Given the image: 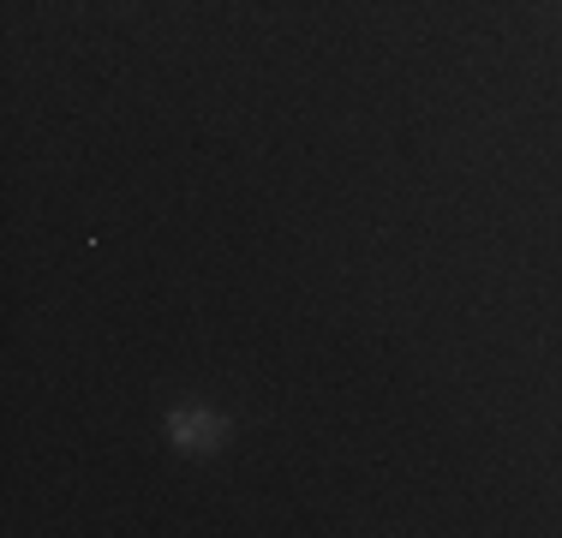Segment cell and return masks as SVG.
Returning a JSON list of instances; mask_svg holds the SVG:
<instances>
[{
  "instance_id": "obj_1",
  "label": "cell",
  "mask_w": 562,
  "mask_h": 538,
  "mask_svg": "<svg viewBox=\"0 0 562 538\" xmlns=\"http://www.w3.org/2000/svg\"><path fill=\"white\" fill-rule=\"evenodd\" d=\"M168 437H173V449L204 455V449H216V442L227 437V419L210 413V407H173L168 413Z\"/></svg>"
}]
</instances>
